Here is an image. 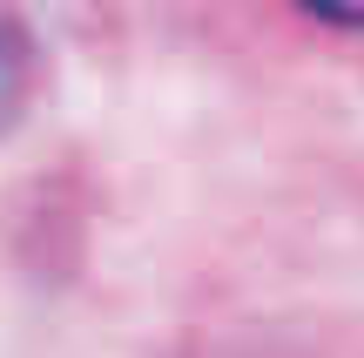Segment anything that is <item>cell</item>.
Returning a JSON list of instances; mask_svg holds the SVG:
<instances>
[{"instance_id":"6da1fadb","label":"cell","mask_w":364,"mask_h":358,"mask_svg":"<svg viewBox=\"0 0 364 358\" xmlns=\"http://www.w3.org/2000/svg\"><path fill=\"white\" fill-rule=\"evenodd\" d=\"M34 88H41V48H34V34H27V21L0 0V135L21 129Z\"/></svg>"},{"instance_id":"7a4b0ae2","label":"cell","mask_w":364,"mask_h":358,"mask_svg":"<svg viewBox=\"0 0 364 358\" xmlns=\"http://www.w3.org/2000/svg\"><path fill=\"white\" fill-rule=\"evenodd\" d=\"M290 7H304L311 21H324V27H351V34H364V0H290Z\"/></svg>"}]
</instances>
